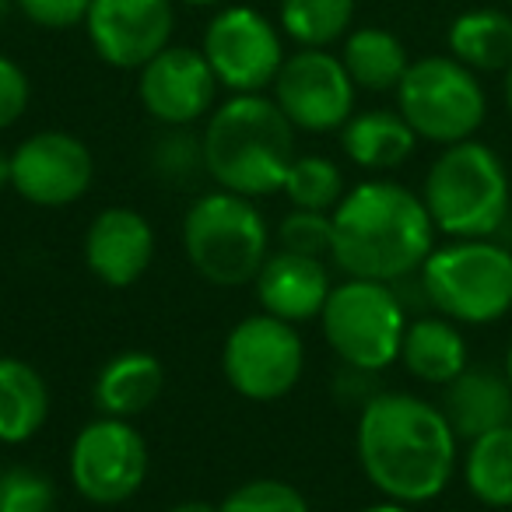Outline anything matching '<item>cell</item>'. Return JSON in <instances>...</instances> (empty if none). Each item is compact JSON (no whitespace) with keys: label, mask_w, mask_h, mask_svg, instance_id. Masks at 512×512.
Instances as JSON below:
<instances>
[{"label":"cell","mask_w":512,"mask_h":512,"mask_svg":"<svg viewBox=\"0 0 512 512\" xmlns=\"http://www.w3.org/2000/svg\"><path fill=\"white\" fill-rule=\"evenodd\" d=\"M95 179L92 151L67 130H39L11 151V190L36 207H67Z\"/></svg>","instance_id":"cell-13"},{"label":"cell","mask_w":512,"mask_h":512,"mask_svg":"<svg viewBox=\"0 0 512 512\" xmlns=\"http://www.w3.org/2000/svg\"><path fill=\"white\" fill-rule=\"evenodd\" d=\"M151 169L169 183H186L204 169V141L193 137L186 127H169L151 148Z\"/></svg>","instance_id":"cell-30"},{"label":"cell","mask_w":512,"mask_h":512,"mask_svg":"<svg viewBox=\"0 0 512 512\" xmlns=\"http://www.w3.org/2000/svg\"><path fill=\"white\" fill-rule=\"evenodd\" d=\"M355 18V0H281L278 22L302 50H327Z\"/></svg>","instance_id":"cell-26"},{"label":"cell","mask_w":512,"mask_h":512,"mask_svg":"<svg viewBox=\"0 0 512 512\" xmlns=\"http://www.w3.org/2000/svg\"><path fill=\"white\" fill-rule=\"evenodd\" d=\"M400 362L414 379L432 386H449L467 369V341L460 327L446 316H418L407 323Z\"/></svg>","instance_id":"cell-20"},{"label":"cell","mask_w":512,"mask_h":512,"mask_svg":"<svg viewBox=\"0 0 512 512\" xmlns=\"http://www.w3.org/2000/svg\"><path fill=\"white\" fill-rule=\"evenodd\" d=\"M397 113L421 141L449 148L470 141L481 130L488 95L477 74L456 57H421L397 85Z\"/></svg>","instance_id":"cell-8"},{"label":"cell","mask_w":512,"mask_h":512,"mask_svg":"<svg viewBox=\"0 0 512 512\" xmlns=\"http://www.w3.org/2000/svg\"><path fill=\"white\" fill-rule=\"evenodd\" d=\"M362 512H414L411 505H400V502H390V498H386V502H376V505H369V509H362Z\"/></svg>","instance_id":"cell-35"},{"label":"cell","mask_w":512,"mask_h":512,"mask_svg":"<svg viewBox=\"0 0 512 512\" xmlns=\"http://www.w3.org/2000/svg\"><path fill=\"white\" fill-rule=\"evenodd\" d=\"M306 369V344L295 323L271 313L239 320L221 348V372L239 397L267 404L295 390Z\"/></svg>","instance_id":"cell-9"},{"label":"cell","mask_w":512,"mask_h":512,"mask_svg":"<svg viewBox=\"0 0 512 512\" xmlns=\"http://www.w3.org/2000/svg\"><path fill=\"white\" fill-rule=\"evenodd\" d=\"M505 376H509V386H512V344H509V355H505Z\"/></svg>","instance_id":"cell-39"},{"label":"cell","mask_w":512,"mask_h":512,"mask_svg":"<svg viewBox=\"0 0 512 512\" xmlns=\"http://www.w3.org/2000/svg\"><path fill=\"white\" fill-rule=\"evenodd\" d=\"M183 249L204 281L218 288H242L256 281L271 256V228L249 197L214 190L197 197L186 211Z\"/></svg>","instance_id":"cell-5"},{"label":"cell","mask_w":512,"mask_h":512,"mask_svg":"<svg viewBox=\"0 0 512 512\" xmlns=\"http://www.w3.org/2000/svg\"><path fill=\"white\" fill-rule=\"evenodd\" d=\"M341 60L348 67L355 88H362V92H397L407 67H411L404 43L393 32L376 29V25L351 32L344 39Z\"/></svg>","instance_id":"cell-24"},{"label":"cell","mask_w":512,"mask_h":512,"mask_svg":"<svg viewBox=\"0 0 512 512\" xmlns=\"http://www.w3.org/2000/svg\"><path fill=\"white\" fill-rule=\"evenodd\" d=\"M29 109V78L11 57L0 53V130L15 127Z\"/></svg>","instance_id":"cell-33"},{"label":"cell","mask_w":512,"mask_h":512,"mask_svg":"<svg viewBox=\"0 0 512 512\" xmlns=\"http://www.w3.org/2000/svg\"><path fill=\"white\" fill-rule=\"evenodd\" d=\"M176 11L172 0H92L85 29L99 60L120 71H141L169 46Z\"/></svg>","instance_id":"cell-14"},{"label":"cell","mask_w":512,"mask_h":512,"mask_svg":"<svg viewBox=\"0 0 512 512\" xmlns=\"http://www.w3.org/2000/svg\"><path fill=\"white\" fill-rule=\"evenodd\" d=\"M11 8H15V0H0V18L8 15V11H11Z\"/></svg>","instance_id":"cell-40"},{"label":"cell","mask_w":512,"mask_h":512,"mask_svg":"<svg viewBox=\"0 0 512 512\" xmlns=\"http://www.w3.org/2000/svg\"><path fill=\"white\" fill-rule=\"evenodd\" d=\"M502 92H505V106H509V113H512V64L505 67V81H502Z\"/></svg>","instance_id":"cell-37"},{"label":"cell","mask_w":512,"mask_h":512,"mask_svg":"<svg viewBox=\"0 0 512 512\" xmlns=\"http://www.w3.org/2000/svg\"><path fill=\"white\" fill-rule=\"evenodd\" d=\"M449 57H456L474 74H495L512 64V18L495 8L463 11L449 25Z\"/></svg>","instance_id":"cell-23"},{"label":"cell","mask_w":512,"mask_h":512,"mask_svg":"<svg viewBox=\"0 0 512 512\" xmlns=\"http://www.w3.org/2000/svg\"><path fill=\"white\" fill-rule=\"evenodd\" d=\"M456 432L442 407L414 393H376L358 414L355 449L362 474L383 498L425 505L456 474Z\"/></svg>","instance_id":"cell-1"},{"label":"cell","mask_w":512,"mask_h":512,"mask_svg":"<svg viewBox=\"0 0 512 512\" xmlns=\"http://www.w3.org/2000/svg\"><path fill=\"white\" fill-rule=\"evenodd\" d=\"M320 327L334 355L348 369L383 372L400 358L407 330V306L386 281L348 278L330 288Z\"/></svg>","instance_id":"cell-7"},{"label":"cell","mask_w":512,"mask_h":512,"mask_svg":"<svg viewBox=\"0 0 512 512\" xmlns=\"http://www.w3.org/2000/svg\"><path fill=\"white\" fill-rule=\"evenodd\" d=\"M274 102L295 130L330 134L355 116V81L341 57L327 50H299L285 57L274 78Z\"/></svg>","instance_id":"cell-12"},{"label":"cell","mask_w":512,"mask_h":512,"mask_svg":"<svg viewBox=\"0 0 512 512\" xmlns=\"http://www.w3.org/2000/svg\"><path fill=\"white\" fill-rule=\"evenodd\" d=\"M8 186H11V155L0 151V190H8Z\"/></svg>","instance_id":"cell-36"},{"label":"cell","mask_w":512,"mask_h":512,"mask_svg":"<svg viewBox=\"0 0 512 512\" xmlns=\"http://www.w3.org/2000/svg\"><path fill=\"white\" fill-rule=\"evenodd\" d=\"M463 481L477 502L512 509V425L470 439L463 456Z\"/></svg>","instance_id":"cell-25"},{"label":"cell","mask_w":512,"mask_h":512,"mask_svg":"<svg viewBox=\"0 0 512 512\" xmlns=\"http://www.w3.org/2000/svg\"><path fill=\"white\" fill-rule=\"evenodd\" d=\"M435 232L453 239H491L512 207V176L495 148L481 141L449 144L421 186Z\"/></svg>","instance_id":"cell-4"},{"label":"cell","mask_w":512,"mask_h":512,"mask_svg":"<svg viewBox=\"0 0 512 512\" xmlns=\"http://www.w3.org/2000/svg\"><path fill=\"white\" fill-rule=\"evenodd\" d=\"M253 285L264 313L299 327V323L320 320L334 281H330V271L320 256L278 249V253L267 256V264L260 267Z\"/></svg>","instance_id":"cell-17"},{"label":"cell","mask_w":512,"mask_h":512,"mask_svg":"<svg viewBox=\"0 0 512 512\" xmlns=\"http://www.w3.org/2000/svg\"><path fill=\"white\" fill-rule=\"evenodd\" d=\"M183 4H193V8H211V4H221V0H183Z\"/></svg>","instance_id":"cell-38"},{"label":"cell","mask_w":512,"mask_h":512,"mask_svg":"<svg viewBox=\"0 0 512 512\" xmlns=\"http://www.w3.org/2000/svg\"><path fill=\"white\" fill-rule=\"evenodd\" d=\"M200 141L204 169L218 190L249 200L281 193L295 162V127L264 92L232 95L214 106Z\"/></svg>","instance_id":"cell-3"},{"label":"cell","mask_w":512,"mask_h":512,"mask_svg":"<svg viewBox=\"0 0 512 512\" xmlns=\"http://www.w3.org/2000/svg\"><path fill=\"white\" fill-rule=\"evenodd\" d=\"M0 512H57V488L36 467L0 470Z\"/></svg>","instance_id":"cell-29"},{"label":"cell","mask_w":512,"mask_h":512,"mask_svg":"<svg viewBox=\"0 0 512 512\" xmlns=\"http://www.w3.org/2000/svg\"><path fill=\"white\" fill-rule=\"evenodd\" d=\"M330 260L348 278L393 281L421 271L435 249V225L425 200L393 179H365L330 211Z\"/></svg>","instance_id":"cell-2"},{"label":"cell","mask_w":512,"mask_h":512,"mask_svg":"<svg viewBox=\"0 0 512 512\" xmlns=\"http://www.w3.org/2000/svg\"><path fill=\"white\" fill-rule=\"evenodd\" d=\"M67 474L81 498L120 505L134 498L148 477V442L127 418L102 414L74 435Z\"/></svg>","instance_id":"cell-10"},{"label":"cell","mask_w":512,"mask_h":512,"mask_svg":"<svg viewBox=\"0 0 512 512\" xmlns=\"http://www.w3.org/2000/svg\"><path fill=\"white\" fill-rule=\"evenodd\" d=\"M221 512H309V502L295 484L278 481V477H256V481L239 484L228 491Z\"/></svg>","instance_id":"cell-28"},{"label":"cell","mask_w":512,"mask_h":512,"mask_svg":"<svg viewBox=\"0 0 512 512\" xmlns=\"http://www.w3.org/2000/svg\"><path fill=\"white\" fill-rule=\"evenodd\" d=\"M155 260V228L134 207H106L85 232V264L102 285L130 288Z\"/></svg>","instance_id":"cell-16"},{"label":"cell","mask_w":512,"mask_h":512,"mask_svg":"<svg viewBox=\"0 0 512 512\" xmlns=\"http://www.w3.org/2000/svg\"><path fill=\"white\" fill-rule=\"evenodd\" d=\"M92 0H15V8L39 29L64 32L85 22Z\"/></svg>","instance_id":"cell-32"},{"label":"cell","mask_w":512,"mask_h":512,"mask_svg":"<svg viewBox=\"0 0 512 512\" xmlns=\"http://www.w3.org/2000/svg\"><path fill=\"white\" fill-rule=\"evenodd\" d=\"M428 306L453 323L502 320L512 309V249L495 239H453L418 271Z\"/></svg>","instance_id":"cell-6"},{"label":"cell","mask_w":512,"mask_h":512,"mask_svg":"<svg viewBox=\"0 0 512 512\" xmlns=\"http://www.w3.org/2000/svg\"><path fill=\"white\" fill-rule=\"evenodd\" d=\"M50 418V386L29 362L0 355V442L22 446Z\"/></svg>","instance_id":"cell-22"},{"label":"cell","mask_w":512,"mask_h":512,"mask_svg":"<svg viewBox=\"0 0 512 512\" xmlns=\"http://www.w3.org/2000/svg\"><path fill=\"white\" fill-rule=\"evenodd\" d=\"M442 414L453 425L456 439H477L512 425V386L509 376L491 365H467L442 397Z\"/></svg>","instance_id":"cell-18"},{"label":"cell","mask_w":512,"mask_h":512,"mask_svg":"<svg viewBox=\"0 0 512 512\" xmlns=\"http://www.w3.org/2000/svg\"><path fill=\"white\" fill-rule=\"evenodd\" d=\"M218 88L221 85L207 57L190 46H165L141 67V78H137L141 106L165 127H190L211 116Z\"/></svg>","instance_id":"cell-15"},{"label":"cell","mask_w":512,"mask_h":512,"mask_svg":"<svg viewBox=\"0 0 512 512\" xmlns=\"http://www.w3.org/2000/svg\"><path fill=\"white\" fill-rule=\"evenodd\" d=\"M200 53L211 64L218 85L232 95H253L271 88L285 64L278 25L246 4L221 8L211 18Z\"/></svg>","instance_id":"cell-11"},{"label":"cell","mask_w":512,"mask_h":512,"mask_svg":"<svg viewBox=\"0 0 512 512\" xmlns=\"http://www.w3.org/2000/svg\"><path fill=\"white\" fill-rule=\"evenodd\" d=\"M165 390V365L151 351H120L95 376V407L109 418H137Z\"/></svg>","instance_id":"cell-19"},{"label":"cell","mask_w":512,"mask_h":512,"mask_svg":"<svg viewBox=\"0 0 512 512\" xmlns=\"http://www.w3.org/2000/svg\"><path fill=\"white\" fill-rule=\"evenodd\" d=\"M278 242L288 253L327 260L330 246H334V221H330V211H306V207L288 211L278 225Z\"/></svg>","instance_id":"cell-31"},{"label":"cell","mask_w":512,"mask_h":512,"mask_svg":"<svg viewBox=\"0 0 512 512\" xmlns=\"http://www.w3.org/2000/svg\"><path fill=\"white\" fill-rule=\"evenodd\" d=\"M169 512H221V509L211 502H179V505H172Z\"/></svg>","instance_id":"cell-34"},{"label":"cell","mask_w":512,"mask_h":512,"mask_svg":"<svg viewBox=\"0 0 512 512\" xmlns=\"http://www.w3.org/2000/svg\"><path fill=\"white\" fill-rule=\"evenodd\" d=\"M418 134L400 113L390 109H369V113H355L341 127V148L358 169L386 172L404 165L414 155Z\"/></svg>","instance_id":"cell-21"},{"label":"cell","mask_w":512,"mask_h":512,"mask_svg":"<svg viewBox=\"0 0 512 512\" xmlns=\"http://www.w3.org/2000/svg\"><path fill=\"white\" fill-rule=\"evenodd\" d=\"M281 193L292 200V207H306V211H334V207L344 200V176L330 158L295 155Z\"/></svg>","instance_id":"cell-27"}]
</instances>
